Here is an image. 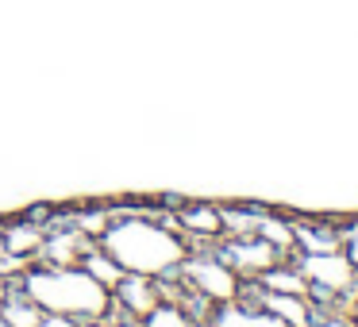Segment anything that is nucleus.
<instances>
[{
  "instance_id": "nucleus-1",
  "label": "nucleus",
  "mask_w": 358,
  "mask_h": 327,
  "mask_svg": "<svg viewBox=\"0 0 358 327\" xmlns=\"http://www.w3.org/2000/svg\"><path fill=\"white\" fill-rule=\"evenodd\" d=\"M101 247L124 273H139V277H155V281L181 270V262L189 258V247L178 231L143 216L108 224L101 235Z\"/></svg>"
},
{
  "instance_id": "nucleus-2",
  "label": "nucleus",
  "mask_w": 358,
  "mask_h": 327,
  "mask_svg": "<svg viewBox=\"0 0 358 327\" xmlns=\"http://www.w3.org/2000/svg\"><path fill=\"white\" fill-rule=\"evenodd\" d=\"M20 293L43 312L73 319H104L112 312V289L96 281L85 266H43V270L24 273Z\"/></svg>"
},
{
  "instance_id": "nucleus-3",
  "label": "nucleus",
  "mask_w": 358,
  "mask_h": 327,
  "mask_svg": "<svg viewBox=\"0 0 358 327\" xmlns=\"http://www.w3.org/2000/svg\"><path fill=\"white\" fill-rule=\"evenodd\" d=\"M296 270H301V277L308 281V285L327 289V293H347L358 277L355 262H350L347 254H339V250H304Z\"/></svg>"
},
{
  "instance_id": "nucleus-4",
  "label": "nucleus",
  "mask_w": 358,
  "mask_h": 327,
  "mask_svg": "<svg viewBox=\"0 0 358 327\" xmlns=\"http://www.w3.org/2000/svg\"><path fill=\"white\" fill-rule=\"evenodd\" d=\"M181 270L201 289V296H208L212 304H227L239 296V270L220 262V258H185Z\"/></svg>"
},
{
  "instance_id": "nucleus-5",
  "label": "nucleus",
  "mask_w": 358,
  "mask_h": 327,
  "mask_svg": "<svg viewBox=\"0 0 358 327\" xmlns=\"http://www.w3.org/2000/svg\"><path fill=\"white\" fill-rule=\"evenodd\" d=\"M281 258V250L273 247V242H266L262 235H250V239H239L231 247V266L239 273H255V277H262L266 270H273Z\"/></svg>"
},
{
  "instance_id": "nucleus-6",
  "label": "nucleus",
  "mask_w": 358,
  "mask_h": 327,
  "mask_svg": "<svg viewBox=\"0 0 358 327\" xmlns=\"http://www.w3.org/2000/svg\"><path fill=\"white\" fill-rule=\"evenodd\" d=\"M208 327H289L285 319H278L270 308H243V304H235V300H227V304H220V308H212V316H208Z\"/></svg>"
},
{
  "instance_id": "nucleus-7",
  "label": "nucleus",
  "mask_w": 358,
  "mask_h": 327,
  "mask_svg": "<svg viewBox=\"0 0 358 327\" xmlns=\"http://www.w3.org/2000/svg\"><path fill=\"white\" fill-rule=\"evenodd\" d=\"M116 300L124 304L131 316H147V312H155V304H162V296H158V285L155 277H139V273H124L116 285Z\"/></svg>"
},
{
  "instance_id": "nucleus-8",
  "label": "nucleus",
  "mask_w": 358,
  "mask_h": 327,
  "mask_svg": "<svg viewBox=\"0 0 358 327\" xmlns=\"http://www.w3.org/2000/svg\"><path fill=\"white\" fill-rule=\"evenodd\" d=\"M262 308H270L278 319H285L289 327H312V308H308V296H293V293H270L262 289Z\"/></svg>"
},
{
  "instance_id": "nucleus-9",
  "label": "nucleus",
  "mask_w": 358,
  "mask_h": 327,
  "mask_svg": "<svg viewBox=\"0 0 358 327\" xmlns=\"http://www.w3.org/2000/svg\"><path fill=\"white\" fill-rule=\"evenodd\" d=\"M50 266H81L85 262V235L78 231H66V235H55V239L43 242Z\"/></svg>"
},
{
  "instance_id": "nucleus-10",
  "label": "nucleus",
  "mask_w": 358,
  "mask_h": 327,
  "mask_svg": "<svg viewBox=\"0 0 358 327\" xmlns=\"http://www.w3.org/2000/svg\"><path fill=\"white\" fill-rule=\"evenodd\" d=\"M181 227L193 235H204V239H216L224 231V216L216 208H189V212H181Z\"/></svg>"
},
{
  "instance_id": "nucleus-11",
  "label": "nucleus",
  "mask_w": 358,
  "mask_h": 327,
  "mask_svg": "<svg viewBox=\"0 0 358 327\" xmlns=\"http://www.w3.org/2000/svg\"><path fill=\"white\" fill-rule=\"evenodd\" d=\"M262 289H270V293L308 296V281L301 277V270H281V266H273V270L262 273Z\"/></svg>"
},
{
  "instance_id": "nucleus-12",
  "label": "nucleus",
  "mask_w": 358,
  "mask_h": 327,
  "mask_svg": "<svg viewBox=\"0 0 358 327\" xmlns=\"http://www.w3.org/2000/svg\"><path fill=\"white\" fill-rule=\"evenodd\" d=\"M0 316L8 319L12 327H39L43 308H39V304H31L24 293H20L16 300H4V304H0Z\"/></svg>"
},
{
  "instance_id": "nucleus-13",
  "label": "nucleus",
  "mask_w": 358,
  "mask_h": 327,
  "mask_svg": "<svg viewBox=\"0 0 358 327\" xmlns=\"http://www.w3.org/2000/svg\"><path fill=\"white\" fill-rule=\"evenodd\" d=\"M4 250H8L12 258H27V254H35V250H43V235L35 231V227H16V231L4 235Z\"/></svg>"
},
{
  "instance_id": "nucleus-14",
  "label": "nucleus",
  "mask_w": 358,
  "mask_h": 327,
  "mask_svg": "<svg viewBox=\"0 0 358 327\" xmlns=\"http://www.w3.org/2000/svg\"><path fill=\"white\" fill-rule=\"evenodd\" d=\"M143 327H196L189 312H181L178 304H155V312L143 316Z\"/></svg>"
},
{
  "instance_id": "nucleus-15",
  "label": "nucleus",
  "mask_w": 358,
  "mask_h": 327,
  "mask_svg": "<svg viewBox=\"0 0 358 327\" xmlns=\"http://www.w3.org/2000/svg\"><path fill=\"white\" fill-rule=\"evenodd\" d=\"M81 266H85V270L93 273L96 281H104L108 289H116V285H120V277H124V270H120V266L112 262L108 254H85V262H81Z\"/></svg>"
},
{
  "instance_id": "nucleus-16",
  "label": "nucleus",
  "mask_w": 358,
  "mask_h": 327,
  "mask_svg": "<svg viewBox=\"0 0 358 327\" xmlns=\"http://www.w3.org/2000/svg\"><path fill=\"white\" fill-rule=\"evenodd\" d=\"M258 235H262L266 242H273L278 250H289L296 242V231L289 224H281V219H258Z\"/></svg>"
},
{
  "instance_id": "nucleus-17",
  "label": "nucleus",
  "mask_w": 358,
  "mask_h": 327,
  "mask_svg": "<svg viewBox=\"0 0 358 327\" xmlns=\"http://www.w3.org/2000/svg\"><path fill=\"white\" fill-rule=\"evenodd\" d=\"M296 242L304 250H339V239L331 231H324V227H304V231H296Z\"/></svg>"
},
{
  "instance_id": "nucleus-18",
  "label": "nucleus",
  "mask_w": 358,
  "mask_h": 327,
  "mask_svg": "<svg viewBox=\"0 0 358 327\" xmlns=\"http://www.w3.org/2000/svg\"><path fill=\"white\" fill-rule=\"evenodd\" d=\"M39 327H78V319H73V316H58V312H47V316L39 319Z\"/></svg>"
},
{
  "instance_id": "nucleus-19",
  "label": "nucleus",
  "mask_w": 358,
  "mask_h": 327,
  "mask_svg": "<svg viewBox=\"0 0 358 327\" xmlns=\"http://www.w3.org/2000/svg\"><path fill=\"white\" fill-rule=\"evenodd\" d=\"M347 258L355 262V270H358V231L350 235V247H347Z\"/></svg>"
},
{
  "instance_id": "nucleus-20",
  "label": "nucleus",
  "mask_w": 358,
  "mask_h": 327,
  "mask_svg": "<svg viewBox=\"0 0 358 327\" xmlns=\"http://www.w3.org/2000/svg\"><path fill=\"white\" fill-rule=\"evenodd\" d=\"M324 327H355V324H347V319H327Z\"/></svg>"
},
{
  "instance_id": "nucleus-21",
  "label": "nucleus",
  "mask_w": 358,
  "mask_h": 327,
  "mask_svg": "<svg viewBox=\"0 0 358 327\" xmlns=\"http://www.w3.org/2000/svg\"><path fill=\"white\" fill-rule=\"evenodd\" d=\"M8 300V285H4V277H0V304Z\"/></svg>"
},
{
  "instance_id": "nucleus-22",
  "label": "nucleus",
  "mask_w": 358,
  "mask_h": 327,
  "mask_svg": "<svg viewBox=\"0 0 358 327\" xmlns=\"http://www.w3.org/2000/svg\"><path fill=\"white\" fill-rule=\"evenodd\" d=\"M116 327H143V324H131V319H127V324H116Z\"/></svg>"
},
{
  "instance_id": "nucleus-23",
  "label": "nucleus",
  "mask_w": 358,
  "mask_h": 327,
  "mask_svg": "<svg viewBox=\"0 0 358 327\" xmlns=\"http://www.w3.org/2000/svg\"><path fill=\"white\" fill-rule=\"evenodd\" d=\"M0 327H12V324H8V319H4V316H0Z\"/></svg>"
}]
</instances>
